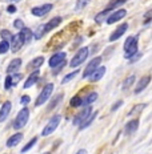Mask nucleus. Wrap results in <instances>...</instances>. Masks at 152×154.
<instances>
[{"mask_svg":"<svg viewBox=\"0 0 152 154\" xmlns=\"http://www.w3.org/2000/svg\"><path fill=\"white\" fill-rule=\"evenodd\" d=\"M137 36H129L127 37V40L124 41V57L127 60H129L132 56L137 53Z\"/></svg>","mask_w":152,"mask_h":154,"instance_id":"f257e3e1","label":"nucleus"},{"mask_svg":"<svg viewBox=\"0 0 152 154\" xmlns=\"http://www.w3.org/2000/svg\"><path fill=\"white\" fill-rule=\"evenodd\" d=\"M28 120H30V109L27 106H24L23 109L19 110L18 116H16L15 122H14V129H16V130L23 129L25 125H27Z\"/></svg>","mask_w":152,"mask_h":154,"instance_id":"f03ea898","label":"nucleus"},{"mask_svg":"<svg viewBox=\"0 0 152 154\" xmlns=\"http://www.w3.org/2000/svg\"><path fill=\"white\" fill-rule=\"evenodd\" d=\"M88 54H89V48L88 47H82L75 53V56L72 57V60L70 61V66L71 68H77L79 65H82V64L87 60Z\"/></svg>","mask_w":152,"mask_h":154,"instance_id":"7ed1b4c3","label":"nucleus"},{"mask_svg":"<svg viewBox=\"0 0 152 154\" xmlns=\"http://www.w3.org/2000/svg\"><path fill=\"white\" fill-rule=\"evenodd\" d=\"M53 84L52 82H48V84L44 86L43 89H41L40 94L37 96L36 101H35V106H41V105H44L46 102L51 98V96H52V92H53Z\"/></svg>","mask_w":152,"mask_h":154,"instance_id":"20e7f679","label":"nucleus"},{"mask_svg":"<svg viewBox=\"0 0 152 154\" xmlns=\"http://www.w3.org/2000/svg\"><path fill=\"white\" fill-rule=\"evenodd\" d=\"M60 121H61V116L60 114H55L50 118V121L47 122V125L44 126L43 131H41V136L43 137H47L50 134H52L55 130L57 129V126L60 125Z\"/></svg>","mask_w":152,"mask_h":154,"instance_id":"39448f33","label":"nucleus"},{"mask_svg":"<svg viewBox=\"0 0 152 154\" xmlns=\"http://www.w3.org/2000/svg\"><path fill=\"white\" fill-rule=\"evenodd\" d=\"M102 60H103V59H102L100 56L93 57L91 61L88 63V65L86 66V69H84V72H83V79H88V77L91 76L92 73L95 72V70L98 69L100 65H102Z\"/></svg>","mask_w":152,"mask_h":154,"instance_id":"423d86ee","label":"nucleus"},{"mask_svg":"<svg viewBox=\"0 0 152 154\" xmlns=\"http://www.w3.org/2000/svg\"><path fill=\"white\" fill-rule=\"evenodd\" d=\"M92 113H93L92 105H87V106H84L82 110H80L79 113L75 116V118H73V125H77V126H79V125L83 124L84 121H86Z\"/></svg>","mask_w":152,"mask_h":154,"instance_id":"0eeeda50","label":"nucleus"},{"mask_svg":"<svg viewBox=\"0 0 152 154\" xmlns=\"http://www.w3.org/2000/svg\"><path fill=\"white\" fill-rule=\"evenodd\" d=\"M66 56H67L66 52H57V53L52 54V56L50 57V60H48V65L52 69H55L56 66H59L61 63L66 61Z\"/></svg>","mask_w":152,"mask_h":154,"instance_id":"6e6552de","label":"nucleus"},{"mask_svg":"<svg viewBox=\"0 0 152 154\" xmlns=\"http://www.w3.org/2000/svg\"><path fill=\"white\" fill-rule=\"evenodd\" d=\"M52 8H53V5L50 4V3H47V4H41V5H36V7H34L31 9V14L34 16H36V17H41V16L47 15Z\"/></svg>","mask_w":152,"mask_h":154,"instance_id":"1a4fd4ad","label":"nucleus"},{"mask_svg":"<svg viewBox=\"0 0 152 154\" xmlns=\"http://www.w3.org/2000/svg\"><path fill=\"white\" fill-rule=\"evenodd\" d=\"M125 15H127V11L125 9H116V11H112L111 15L107 17V24H115L118 23V21H120L123 17H125Z\"/></svg>","mask_w":152,"mask_h":154,"instance_id":"9d476101","label":"nucleus"},{"mask_svg":"<svg viewBox=\"0 0 152 154\" xmlns=\"http://www.w3.org/2000/svg\"><path fill=\"white\" fill-rule=\"evenodd\" d=\"M127 29H128V24L127 23H124V24H120L119 25L116 29L112 32L111 35H109V37H108V40L111 41V43H114V41H116V40H119L123 35L127 32Z\"/></svg>","mask_w":152,"mask_h":154,"instance_id":"9b49d317","label":"nucleus"},{"mask_svg":"<svg viewBox=\"0 0 152 154\" xmlns=\"http://www.w3.org/2000/svg\"><path fill=\"white\" fill-rule=\"evenodd\" d=\"M61 20H63V19H61L60 16H55V17H52L50 21H48V23L43 24L44 35L48 33V32H51L52 29H55V28H57V27H59V25L61 24Z\"/></svg>","mask_w":152,"mask_h":154,"instance_id":"f8f14e48","label":"nucleus"},{"mask_svg":"<svg viewBox=\"0 0 152 154\" xmlns=\"http://www.w3.org/2000/svg\"><path fill=\"white\" fill-rule=\"evenodd\" d=\"M24 44H23V40H21V37H20V35H14L12 36V38L9 40V49L12 51V52H18L19 49H20L21 47H23Z\"/></svg>","mask_w":152,"mask_h":154,"instance_id":"ddd939ff","label":"nucleus"},{"mask_svg":"<svg viewBox=\"0 0 152 154\" xmlns=\"http://www.w3.org/2000/svg\"><path fill=\"white\" fill-rule=\"evenodd\" d=\"M150 82H151V76H150V75L143 76V77H141V79L137 81L136 88H135V93H136V94H139V93H141L145 88H147L148 85H150Z\"/></svg>","mask_w":152,"mask_h":154,"instance_id":"4468645a","label":"nucleus"},{"mask_svg":"<svg viewBox=\"0 0 152 154\" xmlns=\"http://www.w3.org/2000/svg\"><path fill=\"white\" fill-rule=\"evenodd\" d=\"M11 109H12V104L11 101H5L3 102L2 108H0V122H4L7 120V117L11 113Z\"/></svg>","mask_w":152,"mask_h":154,"instance_id":"2eb2a0df","label":"nucleus"},{"mask_svg":"<svg viewBox=\"0 0 152 154\" xmlns=\"http://www.w3.org/2000/svg\"><path fill=\"white\" fill-rule=\"evenodd\" d=\"M39 77H40V72H39V70H34V72H32L31 75L27 77V80H25L23 88H24V89H30L31 86H34V85L37 82Z\"/></svg>","mask_w":152,"mask_h":154,"instance_id":"dca6fc26","label":"nucleus"},{"mask_svg":"<svg viewBox=\"0 0 152 154\" xmlns=\"http://www.w3.org/2000/svg\"><path fill=\"white\" fill-rule=\"evenodd\" d=\"M105 72H107V69H105V66H103V65H100L98 69L95 70V72L92 73L91 76L88 77V80L91 82H98V81H100V80L104 77V75H105Z\"/></svg>","mask_w":152,"mask_h":154,"instance_id":"f3484780","label":"nucleus"},{"mask_svg":"<svg viewBox=\"0 0 152 154\" xmlns=\"http://www.w3.org/2000/svg\"><path fill=\"white\" fill-rule=\"evenodd\" d=\"M44 64V57L43 56H37V57H35V59H32L30 63H28V65H27V69L28 70H39L40 69V66Z\"/></svg>","mask_w":152,"mask_h":154,"instance_id":"a211bd4d","label":"nucleus"},{"mask_svg":"<svg viewBox=\"0 0 152 154\" xmlns=\"http://www.w3.org/2000/svg\"><path fill=\"white\" fill-rule=\"evenodd\" d=\"M139 120L137 118H132V120H129L127 124H125V126H124V133L125 134H132V133H135L137 129H139Z\"/></svg>","mask_w":152,"mask_h":154,"instance_id":"6ab92c4d","label":"nucleus"},{"mask_svg":"<svg viewBox=\"0 0 152 154\" xmlns=\"http://www.w3.org/2000/svg\"><path fill=\"white\" fill-rule=\"evenodd\" d=\"M19 35H20V37H21V40H23V44H24V45L30 44L31 40L34 38V32H32L30 28H27V27H24L23 29L19 32Z\"/></svg>","mask_w":152,"mask_h":154,"instance_id":"aec40b11","label":"nucleus"},{"mask_svg":"<svg viewBox=\"0 0 152 154\" xmlns=\"http://www.w3.org/2000/svg\"><path fill=\"white\" fill-rule=\"evenodd\" d=\"M21 59H14V60H11L8 64V66H7V73L8 75H12V73H16L19 69H20V66H21Z\"/></svg>","mask_w":152,"mask_h":154,"instance_id":"412c9836","label":"nucleus"},{"mask_svg":"<svg viewBox=\"0 0 152 154\" xmlns=\"http://www.w3.org/2000/svg\"><path fill=\"white\" fill-rule=\"evenodd\" d=\"M23 133H15L14 136H11L7 141V146L8 147H15L16 145H19V143L21 142V140H23Z\"/></svg>","mask_w":152,"mask_h":154,"instance_id":"4be33fe9","label":"nucleus"},{"mask_svg":"<svg viewBox=\"0 0 152 154\" xmlns=\"http://www.w3.org/2000/svg\"><path fill=\"white\" fill-rule=\"evenodd\" d=\"M98 97H99L98 92H91L86 98H83V105L84 106H87V105H92L93 102L98 100Z\"/></svg>","mask_w":152,"mask_h":154,"instance_id":"5701e85b","label":"nucleus"},{"mask_svg":"<svg viewBox=\"0 0 152 154\" xmlns=\"http://www.w3.org/2000/svg\"><path fill=\"white\" fill-rule=\"evenodd\" d=\"M111 12L112 11H108V9H104V11L99 12V14L95 16V23L96 24H102L104 20H107V16L111 15Z\"/></svg>","mask_w":152,"mask_h":154,"instance_id":"b1692460","label":"nucleus"},{"mask_svg":"<svg viewBox=\"0 0 152 154\" xmlns=\"http://www.w3.org/2000/svg\"><path fill=\"white\" fill-rule=\"evenodd\" d=\"M96 117H98V112H93V113H92L91 116H89V117L87 118V120L84 121L83 124H80V125H79V130H84L86 128H88L89 125H91V124L93 122V120H95Z\"/></svg>","mask_w":152,"mask_h":154,"instance_id":"393cba45","label":"nucleus"},{"mask_svg":"<svg viewBox=\"0 0 152 154\" xmlns=\"http://www.w3.org/2000/svg\"><path fill=\"white\" fill-rule=\"evenodd\" d=\"M147 108V104H136L134 108H132V110L128 112V116L131 117V116H136L139 113H141L143 112V109Z\"/></svg>","mask_w":152,"mask_h":154,"instance_id":"a878e982","label":"nucleus"},{"mask_svg":"<svg viewBox=\"0 0 152 154\" xmlns=\"http://www.w3.org/2000/svg\"><path fill=\"white\" fill-rule=\"evenodd\" d=\"M135 80H136V77H135V75H131V76L125 77V80L123 81V89H124V91H127V89H129L132 85L135 84Z\"/></svg>","mask_w":152,"mask_h":154,"instance_id":"bb28decb","label":"nucleus"},{"mask_svg":"<svg viewBox=\"0 0 152 154\" xmlns=\"http://www.w3.org/2000/svg\"><path fill=\"white\" fill-rule=\"evenodd\" d=\"M125 2H127V0H111V2H109V4L105 7V9H108V11H114L115 8L121 7Z\"/></svg>","mask_w":152,"mask_h":154,"instance_id":"cd10ccee","label":"nucleus"},{"mask_svg":"<svg viewBox=\"0 0 152 154\" xmlns=\"http://www.w3.org/2000/svg\"><path fill=\"white\" fill-rule=\"evenodd\" d=\"M70 105L72 108H79V106H83V98L80 96H73L70 101Z\"/></svg>","mask_w":152,"mask_h":154,"instance_id":"c85d7f7f","label":"nucleus"},{"mask_svg":"<svg viewBox=\"0 0 152 154\" xmlns=\"http://www.w3.org/2000/svg\"><path fill=\"white\" fill-rule=\"evenodd\" d=\"M77 75H79V70H73V72H71V73H68V75H66V77L61 80V84H67V82L72 81V80L75 79Z\"/></svg>","mask_w":152,"mask_h":154,"instance_id":"c756f323","label":"nucleus"},{"mask_svg":"<svg viewBox=\"0 0 152 154\" xmlns=\"http://www.w3.org/2000/svg\"><path fill=\"white\" fill-rule=\"evenodd\" d=\"M36 142H37V137H34V138H32L30 142H27V145H25L23 149H21V153H27V152H30L32 147L36 145Z\"/></svg>","mask_w":152,"mask_h":154,"instance_id":"7c9ffc66","label":"nucleus"},{"mask_svg":"<svg viewBox=\"0 0 152 154\" xmlns=\"http://www.w3.org/2000/svg\"><path fill=\"white\" fill-rule=\"evenodd\" d=\"M61 98H63V93H60V94H57L56 97H53V101H51V104L48 105V109H47V110H52V109L61 101Z\"/></svg>","mask_w":152,"mask_h":154,"instance_id":"2f4dec72","label":"nucleus"},{"mask_svg":"<svg viewBox=\"0 0 152 154\" xmlns=\"http://www.w3.org/2000/svg\"><path fill=\"white\" fill-rule=\"evenodd\" d=\"M89 3H91V0H77L76 5H75V9L76 11H80V9H83L84 7H87Z\"/></svg>","mask_w":152,"mask_h":154,"instance_id":"473e14b6","label":"nucleus"},{"mask_svg":"<svg viewBox=\"0 0 152 154\" xmlns=\"http://www.w3.org/2000/svg\"><path fill=\"white\" fill-rule=\"evenodd\" d=\"M0 36H2L3 40H5V41H8V43H9V40L12 38L14 35H12L8 29H2V31H0Z\"/></svg>","mask_w":152,"mask_h":154,"instance_id":"72a5a7b5","label":"nucleus"},{"mask_svg":"<svg viewBox=\"0 0 152 154\" xmlns=\"http://www.w3.org/2000/svg\"><path fill=\"white\" fill-rule=\"evenodd\" d=\"M8 49H9V43L8 41H5V40H2L0 41V53H5V52H8Z\"/></svg>","mask_w":152,"mask_h":154,"instance_id":"f704fd0d","label":"nucleus"},{"mask_svg":"<svg viewBox=\"0 0 152 154\" xmlns=\"http://www.w3.org/2000/svg\"><path fill=\"white\" fill-rule=\"evenodd\" d=\"M43 36H44V29H43V25H40L36 29V32L34 33V37L36 38V40H39V38H41Z\"/></svg>","mask_w":152,"mask_h":154,"instance_id":"c9c22d12","label":"nucleus"},{"mask_svg":"<svg viewBox=\"0 0 152 154\" xmlns=\"http://www.w3.org/2000/svg\"><path fill=\"white\" fill-rule=\"evenodd\" d=\"M11 79H12V86H14V85H18V82L21 80V75H19L18 72H16V73H12V75H11Z\"/></svg>","mask_w":152,"mask_h":154,"instance_id":"e433bc0d","label":"nucleus"},{"mask_svg":"<svg viewBox=\"0 0 152 154\" xmlns=\"http://www.w3.org/2000/svg\"><path fill=\"white\" fill-rule=\"evenodd\" d=\"M14 27L16 28V29L21 31V29L24 28V23H23V20H21V19H16V20L14 21Z\"/></svg>","mask_w":152,"mask_h":154,"instance_id":"4c0bfd02","label":"nucleus"},{"mask_svg":"<svg viewBox=\"0 0 152 154\" xmlns=\"http://www.w3.org/2000/svg\"><path fill=\"white\" fill-rule=\"evenodd\" d=\"M4 88H5V89H9V88H12V79H11V75H8L7 77H5Z\"/></svg>","mask_w":152,"mask_h":154,"instance_id":"58836bf2","label":"nucleus"},{"mask_svg":"<svg viewBox=\"0 0 152 154\" xmlns=\"http://www.w3.org/2000/svg\"><path fill=\"white\" fill-rule=\"evenodd\" d=\"M30 101H31V97H30V96H27V94L21 96V98H20V102H21V104H23V105H27V104H28V102H30Z\"/></svg>","mask_w":152,"mask_h":154,"instance_id":"ea45409f","label":"nucleus"},{"mask_svg":"<svg viewBox=\"0 0 152 154\" xmlns=\"http://www.w3.org/2000/svg\"><path fill=\"white\" fill-rule=\"evenodd\" d=\"M121 105H123V101H121V100H119L118 102H115V104H114V105H112L111 110H112V112H116V110H118V109H119V108H120V106H121Z\"/></svg>","mask_w":152,"mask_h":154,"instance_id":"a19ab883","label":"nucleus"},{"mask_svg":"<svg viewBox=\"0 0 152 154\" xmlns=\"http://www.w3.org/2000/svg\"><path fill=\"white\" fill-rule=\"evenodd\" d=\"M141 56H143V53L137 52L136 54H135V56H132V57H131V59H129V61H131V63H135V61H137V60H139V59H140V57H141Z\"/></svg>","mask_w":152,"mask_h":154,"instance_id":"79ce46f5","label":"nucleus"},{"mask_svg":"<svg viewBox=\"0 0 152 154\" xmlns=\"http://www.w3.org/2000/svg\"><path fill=\"white\" fill-rule=\"evenodd\" d=\"M7 12H8V14H15V12H16V7L14 4H9L7 7Z\"/></svg>","mask_w":152,"mask_h":154,"instance_id":"37998d69","label":"nucleus"},{"mask_svg":"<svg viewBox=\"0 0 152 154\" xmlns=\"http://www.w3.org/2000/svg\"><path fill=\"white\" fill-rule=\"evenodd\" d=\"M76 154H87V150H86V149H80Z\"/></svg>","mask_w":152,"mask_h":154,"instance_id":"c03bdc74","label":"nucleus"},{"mask_svg":"<svg viewBox=\"0 0 152 154\" xmlns=\"http://www.w3.org/2000/svg\"><path fill=\"white\" fill-rule=\"evenodd\" d=\"M7 2H9V3H18V2H20V0H7Z\"/></svg>","mask_w":152,"mask_h":154,"instance_id":"a18cd8bd","label":"nucleus"},{"mask_svg":"<svg viewBox=\"0 0 152 154\" xmlns=\"http://www.w3.org/2000/svg\"><path fill=\"white\" fill-rule=\"evenodd\" d=\"M43 154H51V153H50V152H47V153H43Z\"/></svg>","mask_w":152,"mask_h":154,"instance_id":"49530a36","label":"nucleus"}]
</instances>
